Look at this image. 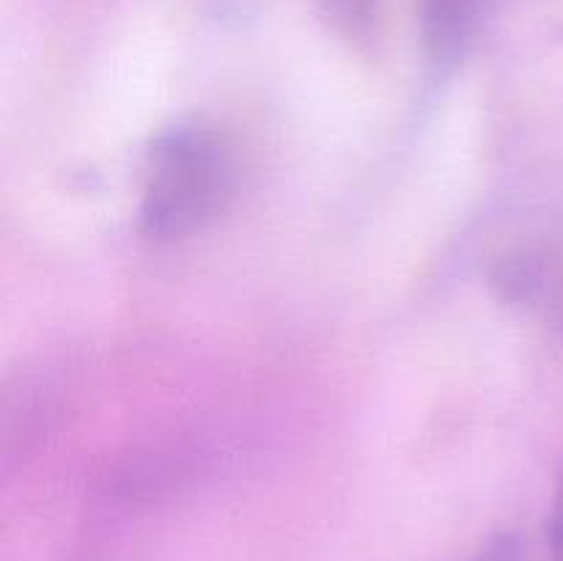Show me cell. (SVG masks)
Returning a JSON list of instances; mask_svg holds the SVG:
<instances>
[{
    "label": "cell",
    "instance_id": "cell-1",
    "mask_svg": "<svg viewBox=\"0 0 563 561\" xmlns=\"http://www.w3.org/2000/svg\"><path fill=\"white\" fill-rule=\"evenodd\" d=\"M234 190V160L218 132L187 124L165 132L148 157L141 231L152 240L196 234L218 218Z\"/></svg>",
    "mask_w": 563,
    "mask_h": 561
},
{
    "label": "cell",
    "instance_id": "cell-3",
    "mask_svg": "<svg viewBox=\"0 0 563 561\" xmlns=\"http://www.w3.org/2000/svg\"><path fill=\"white\" fill-rule=\"evenodd\" d=\"M476 561H550L544 537L509 528L498 531L478 548Z\"/></svg>",
    "mask_w": 563,
    "mask_h": 561
},
{
    "label": "cell",
    "instance_id": "cell-4",
    "mask_svg": "<svg viewBox=\"0 0 563 561\" xmlns=\"http://www.w3.org/2000/svg\"><path fill=\"white\" fill-rule=\"evenodd\" d=\"M542 537L544 544H548L550 561H563V476L559 479V487H555L553 506H550V517Z\"/></svg>",
    "mask_w": 563,
    "mask_h": 561
},
{
    "label": "cell",
    "instance_id": "cell-2",
    "mask_svg": "<svg viewBox=\"0 0 563 561\" xmlns=\"http://www.w3.org/2000/svg\"><path fill=\"white\" fill-rule=\"evenodd\" d=\"M493 0H418L421 36L434 64H456L482 31Z\"/></svg>",
    "mask_w": 563,
    "mask_h": 561
}]
</instances>
